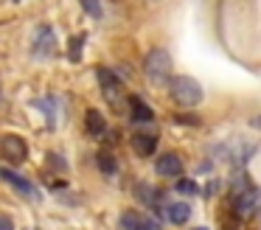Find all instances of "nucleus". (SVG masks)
I'll list each match as a JSON object with an SVG mask.
<instances>
[{"instance_id":"nucleus-1","label":"nucleus","mask_w":261,"mask_h":230,"mask_svg":"<svg viewBox=\"0 0 261 230\" xmlns=\"http://www.w3.org/2000/svg\"><path fill=\"white\" fill-rule=\"evenodd\" d=\"M169 93L180 107H197L199 101H202V95H205L202 87H199V82L191 79V76H174L169 82Z\"/></svg>"},{"instance_id":"nucleus-2","label":"nucleus","mask_w":261,"mask_h":230,"mask_svg":"<svg viewBox=\"0 0 261 230\" xmlns=\"http://www.w3.org/2000/svg\"><path fill=\"white\" fill-rule=\"evenodd\" d=\"M143 70H146V79L152 84H166V82H171V56L166 54L163 48H154V50H149V56H146V62H143Z\"/></svg>"},{"instance_id":"nucleus-3","label":"nucleus","mask_w":261,"mask_h":230,"mask_svg":"<svg viewBox=\"0 0 261 230\" xmlns=\"http://www.w3.org/2000/svg\"><path fill=\"white\" fill-rule=\"evenodd\" d=\"M0 155H3L6 163L17 166V163H23L29 157V146H25V140L20 135H3V140H0Z\"/></svg>"},{"instance_id":"nucleus-4","label":"nucleus","mask_w":261,"mask_h":230,"mask_svg":"<svg viewBox=\"0 0 261 230\" xmlns=\"http://www.w3.org/2000/svg\"><path fill=\"white\" fill-rule=\"evenodd\" d=\"M261 208V191L258 188H244L236 194V202H233V211H236L239 219L253 216L255 211Z\"/></svg>"},{"instance_id":"nucleus-5","label":"nucleus","mask_w":261,"mask_h":230,"mask_svg":"<svg viewBox=\"0 0 261 230\" xmlns=\"http://www.w3.org/2000/svg\"><path fill=\"white\" fill-rule=\"evenodd\" d=\"M154 171H158L160 177H180V174H182V160H180V155H174V151H166V155H160L158 163H154Z\"/></svg>"},{"instance_id":"nucleus-6","label":"nucleus","mask_w":261,"mask_h":230,"mask_svg":"<svg viewBox=\"0 0 261 230\" xmlns=\"http://www.w3.org/2000/svg\"><path fill=\"white\" fill-rule=\"evenodd\" d=\"M98 82H101V90H104V95H107L110 104H118V101H121V93H124V87H121V79L113 76L110 70H98Z\"/></svg>"},{"instance_id":"nucleus-7","label":"nucleus","mask_w":261,"mask_h":230,"mask_svg":"<svg viewBox=\"0 0 261 230\" xmlns=\"http://www.w3.org/2000/svg\"><path fill=\"white\" fill-rule=\"evenodd\" d=\"M57 50V37H54L51 28H40L37 31V39H34V56H51Z\"/></svg>"},{"instance_id":"nucleus-8","label":"nucleus","mask_w":261,"mask_h":230,"mask_svg":"<svg viewBox=\"0 0 261 230\" xmlns=\"http://www.w3.org/2000/svg\"><path fill=\"white\" fill-rule=\"evenodd\" d=\"M121 227L124 230H154V222L146 219L141 211H124V216H121Z\"/></svg>"},{"instance_id":"nucleus-9","label":"nucleus","mask_w":261,"mask_h":230,"mask_svg":"<svg viewBox=\"0 0 261 230\" xmlns=\"http://www.w3.org/2000/svg\"><path fill=\"white\" fill-rule=\"evenodd\" d=\"M129 118H132V123H152L154 121V112L143 104V98L132 95V98H129Z\"/></svg>"},{"instance_id":"nucleus-10","label":"nucleus","mask_w":261,"mask_h":230,"mask_svg":"<svg viewBox=\"0 0 261 230\" xmlns=\"http://www.w3.org/2000/svg\"><path fill=\"white\" fill-rule=\"evenodd\" d=\"M132 149H135V155L149 157L158 149V138H154V135H135V138H132Z\"/></svg>"},{"instance_id":"nucleus-11","label":"nucleus","mask_w":261,"mask_h":230,"mask_svg":"<svg viewBox=\"0 0 261 230\" xmlns=\"http://www.w3.org/2000/svg\"><path fill=\"white\" fill-rule=\"evenodd\" d=\"M166 216H169L171 224H186L188 216H191V208L186 202H171V205H166Z\"/></svg>"},{"instance_id":"nucleus-12","label":"nucleus","mask_w":261,"mask_h":230,"mask_svg":"<svg viewBox=\"0 0 261 230\" xmlns=\"http://www.w3.org/2000/svg\"><path fill=\"white\" fill-rule=\"evenodd\" d=\"M3 180H6V183H12L14 188L20 191V194L23 196H37V191H34V185L29 183V180H23V177H17V174L12 171V168H3Z\"/></svg>"},{"instance_id":"nucleus-13","label":"nucleus","mask_w":261,"mask_h":230,"mask_svg":"<svg viewBox=\"0 0 261 230\" xmlns=\"http://www.w3.org/2000/svg\"><path fill=\"white\" fill-rule=\"evenodd\" d=\"M85 123H87V132H90V135H101L104 129H107V123H104V115H101L98 110H87Z\"/></svg>"},{"instance_id":"nucleus-14","label":"nucleus","mask_w":261,"mask_h":230,"mask_svg":"<svg viewBox=\"0 0 261 230\" xmlns=\"http://www.w3.org/2000/svg\"><path fill=\"white\" fill-rule=\"evenodd\" d=\"M96 163H98V168H101L104 174H115V171H118V163H115V157L110 155L107 149H101L96 155Z\"/></svg>"},{"instance_id":"nucleus-15","label":"nucleus","mask_w":261,"mask_h":230,"mask_svg":"<svg viewBox=\"0 0 261 230\" xmlns=\"http://www.w3.org/2000/svg\"><path fill=\"white\" fill-rule=\"evenodd\" d=\"M79 3H82V9H85L87 14L101 17V0H79Z\"/></svg>"},{"instance_id":"nucleus-16","label":"nucleus","mask_w":261,"mask_h":230,"mask_svg":"<svg viewBox=\"0 0 261 230\" xmlns=\"http://www.w3.org/2000/svg\"><path fill=\"white\" fill-rule=\"evenodd\" d=\"M177 191H180V194H194L197 185H194V180H180V183H177Z\"/></svg>"},{"instance_id":"nucleus-17","label":"nucleus","mask_w":261,"mask_h":230,"mask_svg":"<svg viewBox=\"0 0 261 230\" xmlns=\"http://www.w3.org/2000/svg\"><path fill=\"white\" fill-rule=\"evenodd\" d=\"M82 42H85V37H76L73 45H70V59L79 62V50H82Z\"/></svg>"},{"instance_id":"nucleus-18","label":"nucleus","mask_w":261,"mask_h":230,"mask_svg":"<svg viewBox=\"0 0 261 230\" xmlns=\"http://www.w3.org/2000/svg\"><path fill=\"white\" fill-rule=\"evenodd\" d=\"M0 230H12V219H9L6 213L0 216Z\"/></svg>"},{"instance_id":"nucleus-19","label":"nucleus","mask_w":261,"mask_h":230,"mask_svg":"<svg viewBox=\"0 0 261 230\" xmlns=\"http://www.w3.org/2000/svg\"><path fill=\"white\" fill-rule=\"evenodd\" d=\"M255 126H258V129H261V118H258V121H255Z\"/></svg>"},{"instance_id":"nucleus-20","label":"nucleus","mask_w":261,"mask_h":230,"mask_svg":"<svg viewBox=\"0 0 261 230\" xmlns=\"http://www.w3.org/2000/svg\"><path fill=\"white\" fill-rule=\"evenodd\" d=\"M194 230H208V227H194Z\"/></svg>"}]
</instances>
